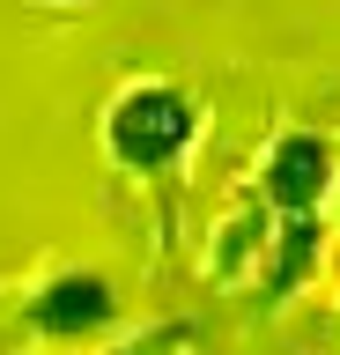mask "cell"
<instances>
[{
    "label": "cell",
    "instance_id": "6da1fadb",
    "mask_svg": "<svg viewBox=\"0 0 340 355\" xmlns=\"http://www.w3.org/2000/svg\"><path fill=\"white\" fill-rule=\"evenodd\" d=\"M111 141L134 155V163H163V155L185 141V104L170 89H134V96L118 104V119H111Z\"/></svg>",
    "mask_w": 340,
    "mask_h": 355
},
{
    "label": "cell",
    "instance_id": "7a4b0ae2",
    "mask_svg": "<svg viewBox=\"0 0 340 355\" xmlns=\"http://www.w3.org/2000/svg\"><path fill=\"white\" fill-rule=\"evenodd\" d=\"M104 311V288L96 282H60L45 296V318H60V326H82V318H96Z\"/></svg>",
    "mask_w": 340,
    "mask_h": 355
}]
</instances>
